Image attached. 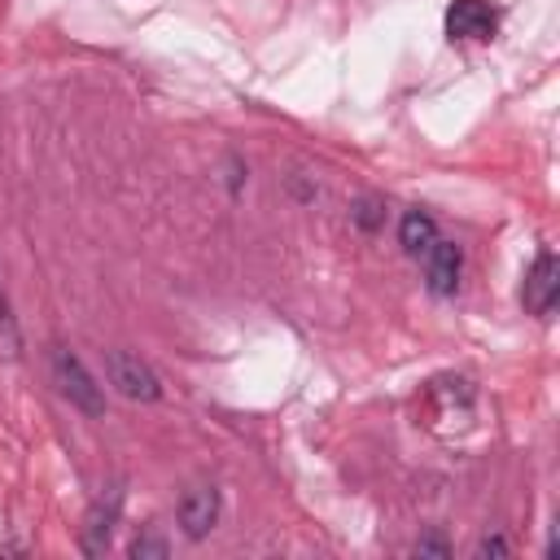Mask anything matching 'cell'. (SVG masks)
Here are the masks:
<instances>
[{"instance_id":"cell-1","label":"cell","mask_w":560,"mask_h":560,"mask_svg":"<svg viewBox=\"0 0 560 560\" xmlns=\"http://www.w3.org/2000/svg\"><path fill=\"white\" fill-rule=\"evenodd\" d=\"M48 363H52V381H57L61 398H70V407H79L83 416H101L105 411V394L92 381V372L79 363V354H70L66 346H52Z\"/></svg>"},{"instance_id":"cell-2","label":"cell","mask_w":560,"mask_h":560,"mask_svg":"<svg viewBox=\"0 0 560 560\" xmlns=\"http://www.w3.org/2000/svg\"><path fill=\"white\" fill-rule=\"evenodd\" d=\"M105 376H109V385H114L122 398H131V402H153V398H162V381H158V372H153L140 354L109 350V354H105Z\"/></svg>"},{"instance_id":"cell-3","label":"cell","mask_w":560,"mask_h":560,"mask_svg":"<svg viewBox=\"0 0 560 560\" xmlns=\"http://www.w3.org/2000/svg\"><path fill=\"white\" fill-rule=\"evenodd\" d=\"M556 298H560V262H556V254H551V249H542V254L534 258V267L525 271L521 302H525V311H529V315L547 319V315L556 311Z\"/></svg>"},{"instance_id":"cell-4","label":"cell","mask_w":560,"mask_h":560,"mask_svg":"<svg viewBox=\"0 0 560 560\" xmlns=\"http://www.w3.org/2000/svg\"><path fill=\"white\" fill-rule=\"evenodd\" d=\"M494 26H499V13L490 0H451V9H446L451 39H490Z\"/></svg>"},{"instance_id":"cell-5","label":"cell","mask_w":560,"mask_h":560,"mask_svg":"<svg viewBox=\"0 0 560 560\" xmlns=\"http://www.w3.org/2000/svg\"><path fill=\"white\" fill-rule=\"evenodd\" d=\"M459 267H464L459 245L433 241V245L424 249V280H429V289H433L438 298H451V293L459 289Z\"/></svg>"},{"instance_id":"cell-6","label":"cell","mask_w":560,"mask_h":560,"mask_svg":"<svg viewBox=\"0 0 560 560\" xmlns=\"http://www.w3.org/2000/svg\"><path fill=\"white\" fill-rule=\"evenodd\" d=\"M214 521H219V490L214 486L184 490V499H179V525H184V534L188 538H206L214 529Z\"/></svg>"},{"instance_id":"cell-7","label":"cell","mask_w":560,"mask_h":560,"mask_svg":"<svg viewBox=\"0 0 560 560\" xmlns=\"http://www.w3.org/2000/svg\"><path fill=\"white\" fill-rule=\"evenodd\" d=\"M118 508H122V490H109V503H105V499H96V508L88 512V525H83V551H88V556H101V551L109 547V534H114Z\"/></svg>"},{"instance_id":"cell-8","label":"cell","mask_w":560,"mask_h":560,"mask_svg":"<svg viewBox=\"0 0 560 560\" xmlns=\"http://www.w3.org/2000/svg\"><path fill=\"white\" fill-rule=\"evenodd\" d=\"M433 241H438V223H433L424 210H407V214H402V223H398V245H402L407 254H416V258H420Z\"/></svg>"},{"instance_id":"cell-9","label":"cell","mask_w":560,"mask_h":560,"mask_svg":"<svg viewBox=\"0 0 560 560\" xmlns=\"http://www.w3.org/2000/svg\"><path fill=\"white\" fill-rule=\"evenodd\" d=\"M0 350H4L9 359L22 354V332H18V319H13V306H9L4 284H0Z\"/></svg>"},{"instance_id":"cell-10","label":"cell","mask_w":560,"mask_h":560,"mask_svg":"<svg viewBox=\"0 0 560 560\" xmlns=\"http://www.w3.org/2000/svg\"><path fill=\"white\" fill-rule=\"evenodd\" d=\"M131 556H136V560H144V556H158V560H162V556H166V542H162L158 534H140V538L131 542Z\"/></svg>"},{"instance_id":"cell-11","label":"cell","mask_w":560,"mask_h":560,"mask_svg":"<svg viewBox=\"0 0 560 560\" xmlns=\"http://www.w3.org/2000/svg\"><path fill=\"white\" fill-rule=\"evenodd\" d=\"M477 556H508V542H503V538H486V542L477 547Z\"/></svg>"}]
</instances>
